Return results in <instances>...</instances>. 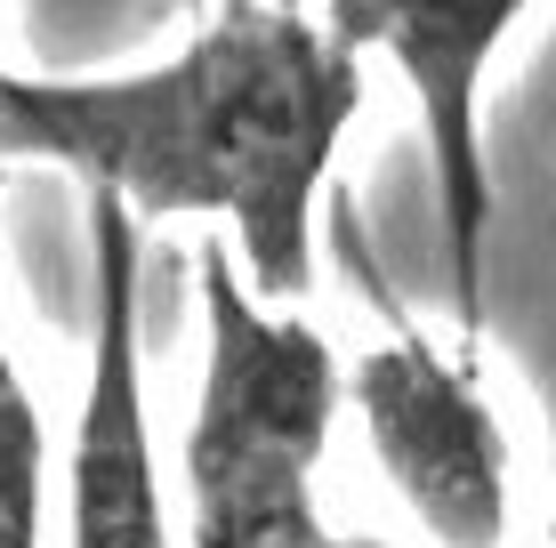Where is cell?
Wrapping results in <instances>:
<instances>
[{
	"mask_svg": "<svg viewBox=\"0 0 556 548\" xmlns=\"http://www.w3.org/2000/svg\"><path fill=\"white\" fill-rule=\"evenodd\" d=\"M363 113V56L299 0H218L162 65L33 81L0 65V162L73 169L129 218H218L242 282L315 291V202Z\"/></svg>",
	"mask_w": 556,
	"mask_h": 548,
	"instance_id": "cell-1",
	"label": "cell"
},
{
	"mask_svg": "<svg viewBox=\"0 0 556 548\" xmlns=\"http://www.w3.org/2000/svg\"><path fill=\"white\" fill-rule=\"evenodd\" d=\"M202 275V387L186 420V548H355L323 524L315 468L348 404L339 347L306 315H275L226 242L194 251Z\"/></svg>",
	"mask_w": 556,
	"mask_h": 548,
	"instance_id": "cell-2",
	"label": "cell"
},
{
	"mask_svg": "<svg viewBox=\"0 0 556 548\" xmlns=\"http://www.w3.org/2000/svg\"><path fill=\"white\" fill-rule=\"evenodd\" d=\"M532 0H323L331 41L388 56L419 105L435 169V218L452 251L459 331H484V234H492V162H484V81Z\"/></svg>",
	"mask_w": 556,
	"mask_h": 548,
	"instance_id": "cell-3",
	"label": "cell"
},
{
	"mask_svg": "<svg viewBox=\"0 0 556 548\" xmlns=\"http://www.w3.org/2000/svg\"><path fill=\"white\" fill-rule=\"evenodd\" d=\"M348 404L363 420L379 476L395 484V500L419 517V533L435 548H501L508 540L516 451H508V428L468 364H452L444 347H428L419 331L395 323L379 347L355 355Z\"/></svg>",
	"mask_w": 556,
	"mask_h": 548,
	"instance_id": "cell-4",
	"label": "cell"
},
{
	"mask_svg": "<svg viewBox=\"0 0 556 548\" xmlns=\"http://www.w3.org/2000/svg\"><path fill=\"white\" fill-rule=\"evenodd\" d=\"M89 226H98V323H89V387L65 460V548H169L138 355V226L113 194L89 202Z\"/></svg>",
	"mask_w": 556,
	"mask_h": 548,
	"instance_id": "cell-5",
	"label": "cell"
},
{
	"mask_svg": "<svg viewBox=\"0 0 556 548\" xmlns=\"http://www.w3.org/2000/svg\"><path fill=\"white\" fill-rule=\"evenodd\" d=\"M0 178H9V162H0ZM41 517H49V436L41 404L9 355V331H0V548H49Z\"/></svg>",
	"mask_w": 556,
	"mask_h": 548,
	"instance_id": "cell-6",
	"label": "cell"
}]
</instances>
